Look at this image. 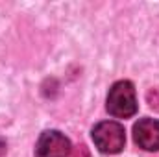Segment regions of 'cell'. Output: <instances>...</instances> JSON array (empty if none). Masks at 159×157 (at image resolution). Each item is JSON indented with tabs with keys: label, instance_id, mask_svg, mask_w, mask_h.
I'll use <instances>...</instances> for the list:
<instances>
[{
	"label": "cell",
	"instance_id": "obj_1",
	"mask_svg": "<svg viewBox=\"0 0 159 157\" xmlns=\"http://www.w3.org/2000/svg\"><path fill=\"white\" fill-rule=\"evenodd\" d=\"M106 109L115 118H129L137 113V96L131 81L122 79L111 85L106 100Z\"/></svg>",
	"mask_w": 159,
	"mask_h": 157
},
{
	"label": "cell",
	"instance_id": "obj_2",
	"mask_svg": "<svg viewBox=\"0 0 159 157\" xmlns=\"http://www.w3.org/2000/svg\"><path fill=\"white\" fill-rule=\"evenodd\" d=\"M93 141L94 146L106 154V155H115L120 154L124 144H126V131L124 126L115 120H104L98 122L93 128Z\"/></svg>",
	"mask_w": 159,
	"mask_h": 157
},
{
	"label": "cell",
	"instance_id": "obj_3",
	"mask_svg": "<svg viewBox=\"0 0 159 157\" xmlns=\"http://www.w3.org/2000/svg\"><path fill=\"white\" fill-rule=\"evenodd\" d=\"M70 150V141L61 131L48 129L35 144V157H69Z\"/></svg>",
	"mask_w": 159,
	"mask_h": 157
},
{
	"label": "cell",
	"instance_id": "obj_4",
	"mask_svg": "<svg viewBox=\"0 0 159 157\" xmlns=\"http://www.w3.org/2000/svg\"><path fill=\"white\" fill-rule=\"evenodd\" d=\"M133 141L139 148L146 152L159 150V120L156 118H141L133 126Z\"/></svg>",
	"mask_w": 159,
	"mask_h": 157
},
{
	"label": "cell",
	"instance_id": "obj_5",
	"mask_svg": "<svg viewBox=\"0 0 159 157\" xmlns=\"http://www.w3.org/2000/svg\"><path fill=\"white\" fill-rule=\"evenodd\" d=\"M146 104H148L150 109L159 113V87H154L146 92Z\"/></svg>",
	"mask_w": 159,
	"mask_h": 157
},
{
	"label": "cell",
	"instance_id": "obj_6",
	"mask_svg": "<svg viewBox=\"0 0 159 157\" xmlns=\"http://www.w3.org/2000/svg\"><path fill=\"white\" fill-rule=\"evenodd\" d=\"M69 157H91V152H89V148L85 144H78V146H74L70 150Z\"/></svg>",
	"mask_w": 159,
	"mask_h": 157
}]
</instances>
